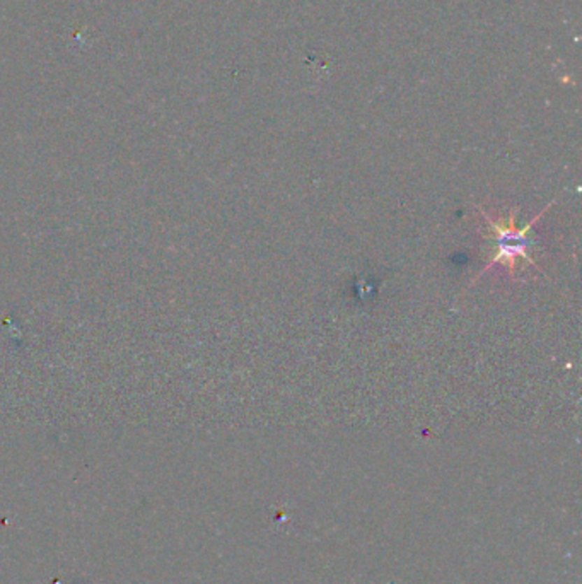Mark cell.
I'll list each match as a JSON object with an SVG mask.
<instances>
[{
    "instance_id": "1",
    "label": "cell",
    "mask_w": 582,
    "mask_h": 584,
    "mask_svg": "<svg viewBox=\"0 0 582 584\" xmlns=\"http://www.w3.org/2000/svg\"><path fill=\"white\" fill-rule=\"evenodd\" d=\"M553 204H555V200H552V202L546 205L545 208H541V211L523 227L516 226V218L519 215V208H512L509 214H507V218L494 219L487 211H485V208L478 207L480 214L483 215L485 222L488 224V227H490V231H492L494 248H492L490 260H488L487 265L482 269V272L476 276V278L471 282V284L478 282L485 273L490 272V270L495 269V266H504V269H507V272H509L512 277L516 276V270H518L519 262L521 260L530 263V265L537 266V263H534L530 253V250H531L530 233H531V229H533L534 224H537L538 220H540L543 215L552 208Z\"/></svg>"
}]
</instances>
